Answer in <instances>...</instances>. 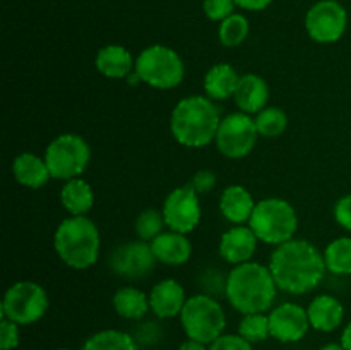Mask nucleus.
Segmentation results:
<instances>
[{
	"label": "nucleus",
	"instance_id": "f257e3e1",
	"mask_svg": "<svg viewBox=\"0 0 351 350\" xmlns=\"http://www.w3.org/2000/svg\"><path fill=\"white\" fill-rule=\"evenodd\" d=\"M269 270L278 288L293 295L308 294L326 277L324 254L304 239H291L273 250Z\"/></svg>",
	"mask_w": 351,
	"mask_h": 350
},
{
	"label": "nucleus",
	"instance_id": "f03ea898",
	"mask_svg": "<svg viewBox=\"0 0 351 350\" xmlns=\"http://www.w3.org/2000/svg\"><path fill=\"white\" fill-rule=\"evenodd\" d=\"M278 285L269 266L259 263H243L233 268L226 281V299L242 314L266 312L273 307Z\"/></svg>",
	"mask_w": 351,
	"mask_h": 350
},
{
	"label": "nucleus",
	"instance_id": "7ed1b4c3",
	"mask_svg": "<svg viewBox=\"0 0 351 350\" xmlns=\"http://www.w3.org/2000/svg\"><path fill=\"white\" fill-rule=\"evenodd\" d=\"M219 122V110L213 100L195 95L175 105L170 117V130L182 146L202 148L215 141Z\"/></svg>",
	"mask_w": 351,
	"mask_h": 350
},
{
	"label": "nucleus",
	"instance_id": "20e7f679",
	"mask_svg": "<svg viewBox=\"0 0 351 350\" xmlns=\"http://www.w3.org/2000/svg\"><path fill=\"white\" fill-rule=\"evenodd\" d=\"M99 230L88 216H69L55 230V253L74 270L91 268L99 257Z\"/></svg>",
	"mask_w": 351,
	"mask_h": 350
},
{
	"label": "nucleus",
	"instance_id": "39448f33",
	"mask_svg": "<svg viewBox=\"0 0 351 350\" xmlns=\"http://www.w3.org/2000/svg\"><path fill=\"white\" fill-rule=\"evenodd\" d=\"M247 225L261 242L280 246L293 239L298 229V216L287 199L266 198L257 202Z\"/></svg>",
	"mask_w": 351,
	"mask_h": 350
},
{
	"label": "nucleus",
	"instance_id": "423d86ee",
	"mask_svg": "<svg viewBox=\"0 0 351 350\" xmlns=\"http://www.w3.org/2000/svg\"><path fill=\"white\" fill-rule=\"evenodd\" d=\"M180 323L187 338L209 345L225 333L226 314L215 297L197 294L185 302L180 312Z\"/></svg>",
	"mask_w": 351,
	"mask_h": 350
},
{
	"label": "nucleus",
	"instance_id": "0eeeda50",
	"mask_svg": "<svg viewBox=\"0 0 351 350\" xmlns=\"http://www.w3.org/2000/svg\"><path fill=\"white\" fill-rule=\"evenodd\" d=\"M136 74L156 89H171L184 81L185 65L180 55L165 45H151L136 58Z\"/></svg>",
	"mask_w": 351,
	"mask_h": 350
},
{
	"label": "nucleus",
	"instance_id": "6e6552de",
	"mask_svg": "<svg viewBox=\"0 0 351 350\" xmlns=\"http://www.w3.org/2000/svg\"><path fill=\"white\" fill-rule=\"evenodd\" d=\"M91 160V148L81 136L72 132L60 134L48 144L45 161L51 177L71 180L84 174Z\"/></svg>",
	"mask_w": 351,
	"mask_h": 350
},
{
	"label": "nucleus",
	"instance_id": "1a4fd4ad",
	"mask_svg": "<svg viewBox=\"0 0 351 350\" xmlns=\"http://www.w3.org/2000/svg\"><path fill=\"white\" fill-rule=\"evenodd\" d=\"M48 295L36 281H16L7 288L2 299V318L10 319L19 326L40 321L48 311Z\"/></svg>",
	"mask_w": 351,
	"mask_h": 350
},
{
	"label": "nucleus",
	"instance_id": "9d476101",
	"mask_svg": "<svg viewBox=\"0 0 351 350\" xmlns=\"http://www.w3.org/2000/svg\"><path fill=\"white\" fill-rule=\"evenodd\" d=\"M256 120L243 112L230 113L223 117L219 122L218 132H216L215 143L216 148L226 158H243L254 150L257 143Z\"/></svg>",
	"mask_w": 351,
	"mask_h": 350
},
{
	"label": "nucleus",
	"instance_id": "9b49d317",
	"mask_svg": "<svg viewBox=\"0 0 351 350\" xmlns=\"http://www.w3.org/2000/svg\"><path fill=\"white\" fill-rule=\"evenodd\" d=\"M348 26L346 9L336 0H321L308 9L305 27L308 36L317 43H335L341 40Z\"/></svg>",
	"mask_w": 351,
	"mask_h": 350
},
{
	"label": "nucleus",
	"instance_id": "f8f14e48",
	"mask_svg": "<svg viewBox=\"0 0 351 350\" xmlns=\"http://www.w3.org/2000/svg\"><path fill=\"white\" fill-rule=\"evenodd\" d=\"M161 213H163L168 229L187 235L194 232L195 226L201 222L199 194L191 184L173 189L165 199Z\"/></svg>",
	"mask_w": 351,
	"mask_h": 350
},
{
	"label": "nucleus",
	"instance_id": "ddd939ff",
	"mask_svg": "<svg viewBox=\"0 0 351 350\" xmlns=\"http://www.w3.org/2000/svg\"><path fill=\"white\" fill-rule=\"evenodd\" d=\"M110 268L113 273L127 280H139L147 277L158 263L149 242L144 240H130L115 247L110 256Z\"/></svg>",
	"mask_w": 351,
	"mask_h": 350
},
{
	"label": "nucleus",
	"instance_id": "4468645a",
	"mask_svg": "<svg viewBox=\"0 0 351 350\" xmlns=\"http://www.w3.org/2000/svg\"><path fill=\"white\" fill-rule=\"evenodd\" d=\"M271 336L281 343H297L307 335L311 328L307 309L295 302H285L271 309L269 314Z\"/></svg>",
	"mask_w": 351,
	"mask_h": 350
},
{
	"label": "nucleus",
	"instance_id": "2eb2a0df",
	"mask_svg": "<svg viewBox=\"0 0 351 350\" xmlns=\"http://www.w3.org/2000/svg\"><path fill=\"white\" fill-rule=\"evenodd\" d=\"M257 235L249 225H235L226 230L219 240V254L226 263L239 266L249 263L257 249Z\"/></svg>",
	"mask_w": 351,
	"mask_h": 350
},
{
	"label": "nucleus",
	"instance_id": "dca6fc26",
	"mask_svg": "<svg viewBox=\"0 0 351 350\" xmlns=\"http://www.w3.org/2000/svg\"><path fill=\"white\" fill-rule=\"evenodd\" d=\"M185 302H187V295H185L184 287L173 278L158 281L149 292L151 312L160 319L180 316Z\"/></svg>",
	"mask_w": 351,
	"mask_h": 350
},
{
	"label": "nucleus",
	"instance_id": "f3484780",
	"mask_svg": "<svg viewBox=\"0 0 351 350\" xmlns=\"http://www.w3.org/2000/svg\"><path fill=\"white\" fill-rule=\"evenodd\" d=\"M151 244L154 257L158 263L168 264V266H180L185 264L192 256V244L185 233L165 230Z\"/></svg>",
	"mask_w": 351,
	"mask_h": 350
},
{
	"label": "nucleus",
	"instance_id": "a211bd4d",
	"mask_svg": "<svg viewBox=\"0 0 351 350\" xmlns=\"http://www.w3.org/2000/svg\"><path fill=\"white\" fill-rule=\"evenodd\" d=\"M311 328L322 333H331L343 325L345 319V307L339 299L329 294L317 295L307 307Z\"/></svg>",
	"mask_w": 351,
	"mask_h": 350
},
{
	"label": "nucleus",
	"instance_id": "6ab92c4d",
	"mask_svg": "<svg viewBox=\"0 0 351 350\" xmlns=\"http://www.w3.org/2000/svg\"><path fill=\"white\" fill-rule=\"evenodd\" d=\"M237 106L243 113H259L264 110L269 102V86L261 75L245 74L240 75L239 86L233 95Z\"/></svg>",
	"mask_w": 351,
	"mask_h": 350
},
{
	"label": "nucleus",
	"instance_id": "aec40b11",
	"mask_svg": "<svg viewBox=\"0 0 351 350\" xmlns=\"http://www.w3.org/2000/svg\"><path fill=\"white\" fill-rule=\"evenodd\" d=\"M256 205L257 202L254 201L252 194L243 185L239 184L228 185L219 198V211L233 225L249 223Z\"/></svg>",
	"mask_w": 351,
	"mask_h": 350
},
{
	"label": "nucleus",
	"instance_id": "412c9836",
	"mask_svg": "<svg viewBox=\"0 0 351 350\" xmlns=\"http://www.w3.org/2000/svg\"><path fill=\"white\" fill-rule=\"evenodd\" d=\"M95 65L105 78L123 79L129 78L136 69L132 54L122 45H106L96 54Z\"/></svg>",
	"mask_w": 351,
	"mask_h": 350
},
{
	"label": "nucleus",
	"instance_id": "4be33fe9",
	"mask_svg": "<svg viewBox=\"0 0 351 350\" xmlns=\"http://www.w3.org/2000/svg\"><path fill=\"white\" fill-rule=\"evenodd\" d=\"M12 174L21 185L29 189H41L51 178L45 158H40L34 153H21L19 156H16L12 163Z\"/></svg>",
	"mask_w": 351,
	"mask_h": 350
},
{
	"label": "nucleus",
	"instance_id": "5701e85b",
	"mask_svg": "<svg viewBox=\"0 0 351 350\" xmlns=\"http://www.w3.org/2000/svg\"><path fill=\"white\" fill-rule=\"evenodd\" d=\"M240 75L230 64H216L206 72L204 91L211 100H228L235 95Z\"/></svg>",
	"mask_w": 351,
	"mask_h": 350
},
{
	"label": "nucleus",
	"instance_id": "b1692460",
	"mask_svg": "<svg viewBox=\"0 0 351 350\" xmlns=\"http://www.w3.org/2000/svg\"><path fill=\"white\" fill-rule=\"evenodd\" d=\"M60 201L72 216H86L95 205V192L84 178H71L62 187Z\"/></svg>",
	"mask_w": 351,
	"mask_h": 350
},
{
	"label": "nucleus",
	"instance_id": "393cba45",
	"mask_svg": "<svg viewBox=\"0 0 351 350\" xmlns=\"http://www.w3.org/2000/svg\"><path fill=\"white\" fill-rule=\"evenodd\" d=\"M115 312L129 321H139L151 311L149 295L136 287H122L113 295Z\"/></svg>",
	"mask_w": 351,
	"mask_h": 350
},
{
	"label": "nucleus",
	"instance_id": "a878e982",
	"mask_svg": "<svg viewBox=\"0 0 351 350\" xmlns=\"http://www.w3.org/2000/svg\"><path fill=\"white\" fill-rule=\"evenodd\" d=\"M82 350H139L136 338L122 329H101L89 336Z\"/></svg>",
	"mask_w": 351,
	"mask_h": 350
},
{
	"label": "nucleus",
	"instance_id": "bb28decb",
	"mask_svg": "<svg viewBox=\"0 0 351 350\" xmlns=\"http://www.w3.org/2000/svg\"><path fill=\"white\" fill-rule=\"evenodd\" d=\"M326 268L332 275H351V237H338L324 250Z\"/></svg>",
	"mask_w": 351,
	"mask_h": 350
},
{
	"label": "nucleus",
	"instance_id": "cd10ccee",
	"mask_svg": "<svg viewBox=\"0 0 351 350\" xmlns=\"http://www.w3.org/2000/svg\"><path fill=\"white\" fill-rule=\"evenodd\" d=\"M249 30V19H247L243 14L233 12L232 16L226 17V19L221 21V24H219V41H221V45H225V47L228 48L239 47V45H242L243 41L247 40Z\"/></svg>",
	"mask_w": 351,
	"mask_h": 350
},
{
	"label": "nucleus",
	"instance_id": "c85d7f7f",
	"mask_svg": "<svg viewBox=\"0 0 351 350\" xmlns=\"http://www.w3.org/2000/svg\"><path fill=\"white\" fill-rule=\"evenodd\" d=\"M256 127L259 136L278 137L287 130L288 115L278 106H266L256 115Z\"/></svg>",
	"mask_w": 351,
	"mask_h": 350
},
{
	"label": "nucleus",
	"instance_id": "c756f323",
	"mask_svg": "<svg viewBox=\"0 0 351 350\" xmlns=\"http://www.w3.org/2000/svg\"><path fill=\"white\" fill-rule=\"evenodd\" d=\"M239 335L249 340L250 343H261L271 336L269 328V316L264 312H256V314H243L242 321L239 325Z\"/></svg>",
	"mask_w": 351,
	"mask_h": 350
},
{
	"label": "nucleus",
	"instance_id": "7c9ffc66",
	"mask_svg": "<svg viewBox=\"0 0 351 350\" xmlns=\"http://www.w3.org/2000/svg\"><path fill=\"white\" fill-rule=\"evenodd\" d=\"M165 216L163 213L158 211V209H144L136 220V235L139 237V240L144 242H153L160 233L165 232Z\"/></svg>",
	"mask_w": 351,
	"mask_h": 350
},
{
	"label": "nucleus",
	"instance_id": "2f4dec72",
	"mask_svg": "<svg viewBox=\"0 0 351 350\" xmlns=\"http://www.w3.org/2000/svg\"><path fill=\"white\" fill-rule=\"evenodd\" d=\"M226 281H228V275H223L221 270L206 268L199 277V287H201L202 294L216 299L218 295L226 294Z\"/></svg>",
	"mask_w": 351,
	"mask_h": 350
},
{
	"label": "nucleus",
	"instance_id": "473e14b6",
	"mask_svg": "<svg viewBox=\"0 0 351 350\" xmlns=\"http://www.w3.org/2000/svg\"><path fill=\"white\" fill-rule=\"evenodd\" d=\"M233 7H235L233 0H204L202 2V10H204L206 17L211 21H218V23L232 16Z\"/></svg>",
	"mask_w": 351,
	"mask_h": 350
},
{
	"label": "nucleus",
	"instance_id": "72a5a7b5",
	"mask_svg": "<svg viewBox=\"0 0 351 350\" xmlns=\"http://www.w3.org/2000/svg\"><path fill=\"white\" fill-rule=\"evenodd\" d=\"M209 350H254L252 343L243 338L239 333H223L213 343H209Z\"/></svg>",
	"mask_w": 351,
	"mask_h": 350
},
{
	"label": "nucleus",
	"instance_id": "f704fd0d",
	"mask_svg": "<svg viewBox=\"0 0 351 350\" xmlns=\"http://www.w3.org/2000/svg\"><path fill=\"white\" fill-rule=\"evenodd\" d=\"M21 340L19 325L10 319L2 318L0 321V350H14L17 349Z\"/></svg>",
	"mask_w": 351,
	"mask_h": 350
},
{
	"label": "nucleus",
	"instance_id": "c9c22d12",
	"mask_svg": "<svg viewBox=\"0 0 351 350\" xmlns=\"http://www.w3.org/2000/svg\"><path fill=\"white\" fill-rule=\"evenodd\" d=\"M216 182H218V178H216V174L213 170H199L197 174L192 177L191 180V185L194 187V191L197 192V194H208V192H211L213 189H215Z\"/></svg>",
	"mask_w": 351,
	"mask_h": 350
},
{
	"label": "nucleus",
	"instance_id": "e433bc0d",
	"mask_svg": "<svg viewBox=\"0 0 351 350\" xmlns=\"http://www.w3.org/2000/svg\"><path fill=\"white\" fill-rule=\"evenodd\" d=\"M134 338H136L137 345L144 343V345H149V343H154L158 338H160V328L154 321L143 323V325L137 326L136 333H134Z\"/></svg>",
	"mask_w": 351,
	"mask_h": 350
},
{
	"label": "nucleus",
	"instance_id": "4c0bfd02",
	"mask_svg": "<svg viewBox=\"0 0 351 350\" xmlns=\"http://www.w3.org/2000/svg\"><path fill=\"white\" fill-rule=\"evenodd\" d=\"M335 218L345 230L351 232V194L343 196L335 206Z\"/></svg>",
	"mask_w": 351,
	"mask_h": 350
},
{
	"label": "nucleus",
	"instance_id": "58836bf2",
	"mask_svg": "<svg viewBox=\"0 0 351 350\" xmlns=\"http://www.w3.org/2000/svg\"><path fill=\"white\" fill-rule=\"evenodd\" d=\"M235 2L237 7H242V9L245 10H254V12H257V10H264L266 7H269V3L273 2V0H233Z\"/></svg>",
	"mask_w": 351,
	"mask_h": 350
},
{
	"label": "nucleus",
	"instance_id": "ea45409f",
	"mask_svg": "<svg viewBox=\"0 0 351 350\" xmlns=\"http://www.w3.org/2000/svg\"><path fill=\"white\" fill-rule=\"evenodd\" d=\"M178 350H209V345H206V343L202 342H197V340L187 338L185 342L180 343Z\"/></svg>",
	"mask_w": 351,
	"mask_h": 350
},
{
	"label": "nucleus",
	"instance_id": "a19ab883",
	"mask_svg": "<svg viewBox=\"0 0 351 350\" xmlns=\"http://www.w3.org/2000/svg\"><path fill=\"white\" fill-rule=\"evenodd\" d=\"M341 343L346 350H351V321L345 326V329H343Z\"/></svg>",
	"mask_w": 351,
	"mask_h": 350
},
{
	"label": "nucleus",
	"instance_id": "79ce46f5",
	"mask_svg": "<svg viewBox=\"0 0 351 350\" xmlns=\"http://www.w3.org/2000/svg\"><path fill=\"white\" fill-rule=\"evenodd\" d=\"M319 350H346L345 347H343V343H336V342H331V343H326V345H322Z\"/></svg>",
	"mask_w": 351,
	"mask_h": 350
},
{
	"label": "nucleus",
	"instance_id": "37998d69",
	"mask_svg": "<svg viewBox=\"0 0 351 350\" xmlns=\"http://www.w3.org/2000/svg\"><path fill=\"white\" fill-rule=\"evenodd\" d=\"M57 350H69V349H57Z\"/></svg>",
	"mask_w": 351,
	"mask_h": 350
}]
</instances>
